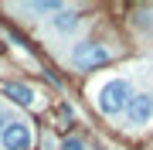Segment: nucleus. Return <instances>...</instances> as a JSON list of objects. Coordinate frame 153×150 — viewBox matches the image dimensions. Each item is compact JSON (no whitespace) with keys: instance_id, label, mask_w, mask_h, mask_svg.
I'll return each mask as SVG.
<instances>
[{"instance_id":"f257e3e1","label":"nucleus","mask_w":153,"mask_h":150,"mask_svg":"<svg viewBox=\"0 0 153 150\" xmlns=\"http://www.w3.org/2000/svg\"><path fill=\"white\" fill-rule=\"evenodd\" d=\"M133 99V85H129V78H109V82L99 89L95 96V106H99V113L102 116H119V113H126V106H129Z\"/></svg>"},{"instance_id":"f03ea898","label":"nucleus","mask_w":153,"mask_h":150,"mask_svg":"<svg viewBox=\"0 0 153 150\" xmlns=\"http://www.w3.org/2000/svg\"><path fill=\"white\" fill-rule=\"evenodd\" d=\"M109 61V51H105V45H99V41H78L75 48H71V65L82 68V72H88V68H99Z\"/></svg>"},{"instance_id":"7ed1b4c3","label":"nucleus","mask_w":153,"mask_h":150,"mask_svg":"<svg viewBox=\"0 0 153 150\" xmlns=\"http://www.w3.org/2000/svg\"><path fill=\"white\" fill-rule=\"evenodd\" d=\"M153 123V92H133L126 106V126H146Z\"/></svg>"},{"instance_id":"20e7f679","label":"nucleus","mask_w":153,"mask_h":150,"mask_svg":"<svg viewBox=\"0 0 153 150\" xmlns=\"http://www.w3.org/2000/svg\"><path fill=\"white\" fill-rule=\"evenodd\" d=\"M0 143H4V150H27V147H31V126L21 123V119L10 123V126H4Z\"/></svg>"},{"instance_id":"39448f33","label":"nucleus","mask_w":153,"mask_h":150,"mask_svg":"<svg viewBox=\"0 0 153 150\" xmlns=\"http://www.w3.org/2000/svg\"><path fill=\"white\" fill-rule=\"evenodd\" d=\"M0 89H4V96H10L17 106H31L34 102V89H27L24 82H4Z\"/></svg>"},{"instance_id":"423d86ee","label":"nucleus","mask_w":153,"mask_h":150,"mask_svg":"<svg viewBox=\"0 0 153 150\" xmlns=\"http://www.w3.org/2000/svg\"><path fill=\"white\" fill-rule=\"evenodd\" d=\"M75 28H78V14L75 10H61V14H55V21H51V31H58V34L75 31Z\"/></svg>"},{"instance_id":"0eeeda50","label":"nucleus","mask_w":153,"mask_h":150,"mask_svg":"<svg viewBox=\"0 0 153 150\" xmlns=\"http://www.w3.org/2000/svg\"><path fill=\"white\" fill-rule=\"evenodd\" d=\"M24 10H31V14H61L65 7L61 4H24Z\"/></svg>"},{"instance_id":"6e6552de","label":"nucleus","mask_w":153,"mask_h":150,"mask_svg":"<svg viewBox=\"0 0 153 150\" xmlns=\"http://www.w3.org/2000/svg\"><path fill=\"white\" fill-rule=\"evenodd\" d=\"M61 150H85V140L71 137V140H65V143H61Z\"/></svg>"},{"instance_id":"1a4fd4ad","label":"nucleus","mask_w":153,"mask_h":150,"mask_svg":"<svg viewBox=\"0 0 153 150\" xmlns=\"http://www.w3.org/2000/svg\"><path fill=\"white\" fill-rule=\"evenodd\" d=\"M0 133H4V113H0Z\"/></svg>"},{"instance_id":"9d476101","label":"nucleus","mask_w":153,"mask_h":150,"mask_svg":"<svg viewBox=\"0 0 153 150\" xmlns=\"http://www.w3.org/2000/svg\"><path fill=\"white\" fill-rule=\"evenodd\" d=\"M85 150H88V147H85ZM92 150H102V147H92Z\"/></svg>"}]
</instances>
